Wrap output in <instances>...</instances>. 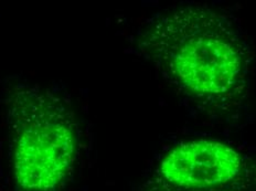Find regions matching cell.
I'll use <instances>...</instances> for the list:
<instances>
[{
  "instance_id": "cell-3",
  "label": "cell",
  "mask_w": 256,
  "mask_h": 191,
  "mask_svg": "<svg viewBox=\"0 0 256 191\" xmlns=\"http://www.w3.org/2000/svg\"><path fill=\"white\" fill-rule=\"evenodd\" d=\"M250 158L226 142H181L164 154L138 191H254Z\"/></svg>"
},
{
  "instance_id": "cell-2",
  "label": "cell",
  "mask_w": 256,
  "mask_h": 191,
  "mask_svg": "<svg viewBox=\"0 0 256 191\" xmlns=\"http://www.w3.org/2000/svg\"><path fill=\"white\" fill-rule=\"evenodd\" d=\"M17 191H61L74 167L78 128L66 98L38 84H18L7 98Z\"/></svg>"
},
{
  "instance_id": "cell-1",
  "label": "cell",
  "mask_w": 256,
  "mask_h": 191,
  "mask_svg": "<svg viewBox=\"0 0 256 191\" xmlns=\"http://www.w3.org/2000/svg\"><path fill=\"white\" fill-rule=\"evenodd\" d=\"M137 46L164 81L202 110L228 113L246 100L252 52L241 28L214 9L186 4L159 14Z\"/></svg>"
}]
</instances>
